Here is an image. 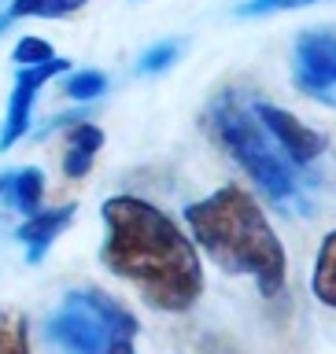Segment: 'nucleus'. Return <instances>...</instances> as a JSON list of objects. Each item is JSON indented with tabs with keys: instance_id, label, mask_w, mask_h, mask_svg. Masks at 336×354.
<instances>
[{
	"instance_id": "11",
	"label": "nucleus",
	"mask_w": 336,
	"mask_h": 354,
	"mask_svg": "<svg viewBox=\"0 0 336 354\" xmlns=\"http://www.w3.org/2000/svg\"><path fill=\"white\" fill-rule=\"evenodd\" d=\"M310 292H315L326 306L336 310V229L321 240V248H318L315 273H310Z\"/></svg>"
},
{
	"instance_id": "2",
	"label": "nucleus",
	"mask_w": 336,
	"mask_h": 354,
	"mask_svg": "<svg viewBox=\"0 0 336 354\" xmlns=\"http://www.w3.org/2000/svg\"><path fill=\"white\" fill-rule=\"evenodd\" d=\"M185 221L222 273H248L266 299L285 292L288 251L251 192L240 185H222L207 199L185 207Z\"/></svg>"
},
{
	"instance_id": "5",
	"label": "nucleus",
	"mask_w": 336,
	"mask_h": 354,
	"mask_svg": "<svg viewBox=\"0 0 336 354\" xmlns=\"http://www.w3.org/2000/svg\"><path fill=\"white\" fill-rule=\"evenodd\" d=\"M292 77L299 93L336 107V33L333 30H303L296 37Z\"/></svg>"
},
{
	"instance_id": "13",
	"label": "nucleus",
	"mask_w": 336,
	"mask_h": 354,
	"mask_svg": "<svg viewBox=\"0 0 336 354\" xmlns=\"http://www.w3.org/2000/svg\"><path fill=\"white\" fill-rule=\"evenodd\" d=\"M85 4L89 0H11L8 19H63Z\"/></svg>"
},
{
	"instance_id": "9",
	"label": "nucleus",
	"mask_w": 336,
	"mask_h": 354,
	"mask_svg": "<svg viewBox=\"0 0 336 354\" xmlns=\"http://www.w3.org/2000/svg\"><path fill=\"white\" fill-rule=\"evenodd\" d=\"M100 148H104V129H100L96 122H74L71 133H67L63 174L71 177V181H82V177L93 170Z\"/></svg>"
},
{
	"instance_id": "8",
	"label": "nucleus",
	"mask_w": 336,
	"mask_h": 354,
	"mask_svg": "<svg viewBox=\"0 0 336 354\" xmlns=\"http://www.w3.org/2000/svg\"><path fill=\"white\" fill-rule=\"evenodd\" d=\"M78 214L74 203H63V207H52V210H37V214H30L22 225L15 229V240L26 248V262L37 266L44 254H48V248L55 243V236L71 225Z\"/></svg>"
},
{
	"instance_id": "17",
	"label": "nucleus",
	"mask_w": 336,
	"mask_h": 354,
	"mask_svg": "<svg viewBox=\"0 0 336 354\" xmlns=\"http://www.w3.org/2000/svg\"><path fill=\"white\" fill-rule=\"evenodd\" d=\"M315 0H248L237 8V15L244 19H263V15H277V11H296V8H310Z\"/></svg>"
},
{
	"instance_id": "6",
	"label": "nucleus",
	"mask_w": 336,
	"mask_h": 354,
	"mask_svg": "<svg viewBox=\"0 0 336 354\" xmlns=\"http://www.w3.org/2000/svg\"><path fill=\"white\" fill-rule=\"evenodd\" d=\"M251 111H255V118L263 122V129L270 133V140L281 148V155L292 166H310V162H318L321 155H326V148H329L326 133L310 129L303 118L292 115V111L274 107V104H266V100H255Z\"/></svg>"
},
{
	"instance_id": "4",
	"label": "nucleus",
	"mask_w": 336,
	"mask_h": 354,
	"mask_svg": "<svg viewBox=\"0 0 336 354\" xmlns=\"http://www.w3.org/2000/svg\"><path fill=\"white\" fill-rule=\"evenodd\" d=\"M137 317L100 288L67 292L44 325L52 347L63 354H137Z\"/></svg>"
},
{
	"instance_id": "7",
	"label": "nucleus",
	"mask_w": 336,
	"mask_h": 354,
	"mask_svg": "<svg viewBox=\"0 0 336 354\" xmlns=\"http://www.w3.org/2000/svg\"><path fill=\"white\" fill-rule=\"evenodd\" d=\"M67 59H48V63H37V66H19L15 74V88H11L8 96V118H4V129H0V151L15 148V144L26 137L30 129V115H33V104H37L41 88L52 82V77H60L67 71Z\"/></svg>"
},
{
	"instance_id": "10",
	"label": "nucleus",
	"mask_w": 336,
	"mask_h": 354,
	"mask_svg": "<svg viewBox=\"0 0 336 354\" xmlns=\"http://www.w3.org/2000/svg\"><path fill=\"white\" fill-rule=\"evenodd\" d=\"M0 199L4 207L19 210V214H37L41 199H44V174L37 166H22V170L0 174Z\"/></svg>"
},
{
	"instance_id": "15",
	"label": "nucleus",
	"mask_w": 336,
	"mask_h": 354,
	"mask_svg": "<svg viewBox=\"0 0 336 354\" xmlns=\"http://www.w3.org/2000/svg\"><path fill=\"white\" fill-rule=\"evenodd\" d=\"M177 55H182V41H159V44H152V48L141 55L137 71L141 74H163V71H170V66L177 63Z\"/></svg>"
},
{
	"instance_id": "14",
	"label": "nucleus",
	"mask_w": 336,
	"mask_h": 354,
	"mask_svg": "<svg viewBox=\"0 0 336 354\" xmlns=\"http://www.w3.org/2000/svg\"><path fill=\"white\" fill-rule=\"evenodd\" d=\"M107 93V74L104 71H74L67 77V96L78 100V104H89V100H100Z\"/></svg>"
},
{
	"instance_id": "16",
	"label": "nucleus",
	"mask_w": 336,
	"mask_h": 354,
	"mask_svg": "<svg viewBox=\"0 0 336 354\" xmlns=\"http://www.w3.org/2000/svg\"><path fill=\"white\" fill-rule=\"evenodd\" d=\"M11 59H15L19 66H37V63L55 59V48L44 37H22L15 44V52H11Z\"/></svg>"
},
{
	"instance_id": "3",
	"label": "nucleus",
	"mask_w": 336,
	"mask_h": 354,
	"mask_svg": "<svg viewBox=\"0 0 336 354\" xmlns=\"http://www.w3.org/2000/svg\"><path fill=\"white\" fill-rule=\"evenodd\" d=\"M211 126H215V137L222 140V148L233 155V162L251 177L263 196H270L274 203H307L296 166L277 151V144L263 129V122L255 118V111L244 107V100L233 88H226L215 100Z\"/></svg>"
},
{
	"instance_id": "1",
	"label": "nucleus",
	"mask_w": 336,
	"mask_h": 354,
	"mask_svg": "<svg viewBox=\"0 0 336 354\" xmlns=\"http://www.w3.org/2000/svg\"><path fill=\"white\" fill-rule=\"evenodd\" d=\"M100 262L118 281L133 284L144 303L166 314H185L204 292V266L196 243L163 207L141 196H111L104 203Z\"/></svg>"
},
{
	"instance_id": "12",
	"label": "nucleus",
	"mask_w": 336,
	"mask_h": 354,
	"mask_svg": "<svg viewBox=\"0 0 336 354\" xmlns=\"http://www.w3.org/2000/svg\"><path fill=\"white\" fill-rule=\"evenodd\" d=\"M0 354H30V321L19 306H0Z\"/></svg>"
}]
</instances>
